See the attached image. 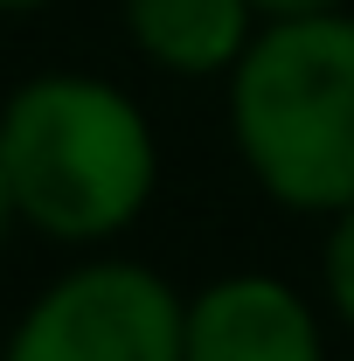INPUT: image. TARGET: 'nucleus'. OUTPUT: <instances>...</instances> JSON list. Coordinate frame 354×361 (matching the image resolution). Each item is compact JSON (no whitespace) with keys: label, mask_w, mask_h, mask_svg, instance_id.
<instances>
[{"label":"nucleus","mask_w":354,"mask_h":361,"mask_svg":"<svg viewBox=\"0 0 354 361\" xmlns=\"http://www.w3.org/2000/svg\"><path fill=\"white\" fill-rule=\"evenodd\" d=\"M7 361H188V306L146 264H84L28 306Z\"/></svg>","instance_id":"obj_3"},{"label":"nucleus","mask_w":354,"mask_h":361,"mask_svg":"<svg viewBox=\"0 0 354 361\" xmlns=\"http://www.w3.org/2000/svg\"><path fill=\"white\" fill-rule=\"evenodd\" d=\"M0 160L14 216L63 243L111 236L146 209L160 153L126 90L97 77H35L0 111Z\"/></svg>","instance_id":"obj_2"},{"label":"nucleus","mask_w":354,"mask_h":361,"mask_svg":"<svg viewBox=\"0 0 354 361\" xmlns=\"http://www.w3.org/2000/svg\"><path fill=\"white\" fill-rule=\"evenodd\" d=\"M257 14H271V21H299V14H334L341 0H250Z\"/></svg>","instance_id":"obj_7"},{"label":"nucleus","mask_w":354,"mask_h":361,"mask_svg":"<svg viewBox=\"0 0 354 361\" xmlns=\"http://www.w3.org/2000/svg\"><path fill=\"white\" fill-rule=\"evenodd\" d=\"M7 223H14V188H7V160H0V236H7Z\"/></svg>","instance_id":"obj_8"},{"label":"nucleus","mask_w":354,"mask_h":361,"mask_svg":"<svg viewBox=\"0 0 354 361\" xmlns=\"http://www.w3.org/2000/svg\"><path fill=\"white\" fill-rule=\"evenodd\" d=\"M250 21H257L250 0H126L133 42L146 49L160 70H174V77L236 70L243 49L257 42Z\"/></svg>","instance_id":"obj_5"},{"label":"nucleus","mask_w":354,"mask_h":361,"mask_svg":"<svg viewBox=\"0 0 354 361\" xmlns=\"http://www.w3.org/2000/svg\"><path fill=\"white\" fill-rule=\"evenodd\" d=\"M326 299H334V313L354 326V202L334 216V229H326Z\"/></svg>","instance_id":"obj_6"},{"label":"nucleus","mask_w":354,"mask_h":361,"mask_svg":"<svg viewBox=\"0 0 354 361\" xmlns=\"http://www.w3.org/2000/svg\"><path fill=\"white\" fill-rule=\"evenodd\" d=\"M229 133L271 202L341 216L354 202V21H271L229 70Z\"/></svg>","instance_id":"obj_1"},{"label":"nucleus","mask_w":354,"mask_h":361,"mask_svg":"<svg viewBox=\"0 0 354 361\" xmlns=\"http://www.w3.org/2000/svg\"><path fill=\"white\" fill-rule=\"evenodd\" d=\"M0 7H14V14H21V7H49V0H0Z\"/></svg>","instance_id":"obj_9"},{"label":"nucleus","mask_w":354,"mask_h":361,"mask_svg":"<svg viewBox=\"0 0 354 361\" xmlns=\"http://www.w3.org/2000/svg\"><path fill=\"white\" fill-rule=\"evenodd\" d=\"M188 361H326V348L292 285L222 278L188 306Z\"/></svg>","instance_id":"obj_4"}]
</instances>
